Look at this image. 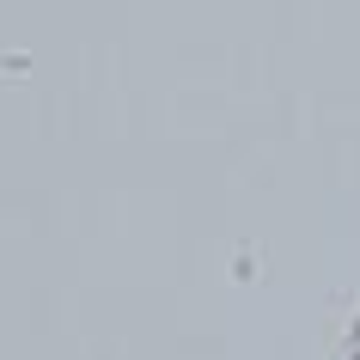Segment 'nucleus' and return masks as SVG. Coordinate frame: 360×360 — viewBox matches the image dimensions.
Wrapping results in <instances>:
<instances>
[]
</instances>
